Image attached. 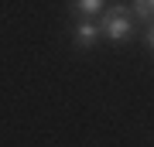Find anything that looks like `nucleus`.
<instances>
[{
	"instance_id": "f257e3e1",
	"label": "nucleus",
	"mask_w": 154,
	"mask_h": 147,
	"mask_svg": "<svg viewBox=\"0 0 154 147\" xmlns=\"http://www.w3.org/2000/svg\"><path fill=\"white\" fill-rule=\"evenodd\" d=\"M130 31H134V17L127 14V7H110V11L103 14V21H99V34H103L106 41H113V44L127 41Z\"/></svg>"
},
{
	"instance_id": "f03ea898",
	"label": "nucleus",
	"mask_w": 154,
	"mask_h": 147,
	"mask_svg": "<svg viewBox=\"0 0 154 147\" xmlns=\"http://www.w3.org/2000/svg\"><path fill=\"white\" fill-rule=\"evenodd\" d=\"M96 41H99V24L93 17H82V21L75 24V44L79 48H93Z\"/></svg>"
},
{
	"instance_id": "7ed1b4c3",
	"label": "nucleus",
	"mask_w": 154,
	"mask_h": 147,
	"mask_svg": "<svg viewBox=\"0 0 154 147\" xmlns=\"http://www.w3.org/2000/svg\"><path fill=\"white\" fill-rule=\"evenodd\" d=\"M72 11L79 17H96L103 11V0H72Z\"/></svg>"
},
{
	"instance_id": "20e7f679",
	"label": "nucleus",
	"mask_w": 154,
	"mask_h": 147,
	"mask_svg": "<svg viewBox=\"0 0 154 147\" xmlns=\"http://www.w3.org/2000/svg\"><path fill=\"white\" fill-rule=\"evenodd\" d=\"M151 4L154 0H134V11H137V17L144 24H151Z\"/></svg>"
}]
</instances>
